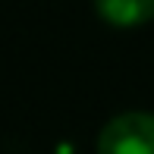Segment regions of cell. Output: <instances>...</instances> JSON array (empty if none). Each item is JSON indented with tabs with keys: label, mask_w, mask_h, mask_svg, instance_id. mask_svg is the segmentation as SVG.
<instances>
[{
	"label": "cell",
	"mask_w": 154,
	"mask_h": 154,
	"mask_svg": "<svg viewBox=\"0 0 154 154\" xmlns=\"http://www.w3.org/2000/svg\"><path fill=\"white\" fill-rule=\"evenodd\" d=\"M94 10L116 29H135L154 19V0H94Z\"/></svg>",
	"instance_id": "2"
},
{
	"label": "cell",
	"mask_w": 154,
	"mask_h": 154,
	"mask_svg": "<svg viewBox=\"0 0 154 154\" xmlns=\"http://www.w3.org/2000/svg\"><path fill=\"white\" fill-rule=\"evenodd\" d=\"M97 154H154V113L129 110L113 116L97 135Z\"/></svg>",
	"instance_id": "1"
}]
</instances>
